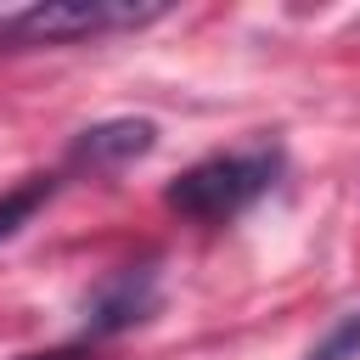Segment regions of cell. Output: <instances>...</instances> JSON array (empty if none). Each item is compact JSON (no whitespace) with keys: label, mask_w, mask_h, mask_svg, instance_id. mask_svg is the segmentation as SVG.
<instances>
[{"label":"cell","mask_w":360,"mask_h":360,"mask_svg":"<svg viewBox=\"0 0 360 360\" xmlns=\"http://www.w3.org/2000/svg\"><path fill=\"white\" fill-rule=\"evenodd\" d=\"M304 360H360V309L338 315V326H332Z\"/></svg>","instance_id":"cell-6"},{"label":"cell","mask_w":360,"mask_h":360,"mask_svg":"<svg viewBox=\"0 0 360 360\" xmlns=\"http://www.w3.org/2000/svg\"><path fill=\"white\" fill-rule=\"evenodd\" d=\"M22 360H90V343H62V349H45V354H22Z\"/></svg>","instance_id":"cell-7"},{"label":"cell","mask_w":360,"mask_h":360,"mask_svg":"<svg viewBox=\"0 0 360 360\" xmlns=\"http://www.w3.org/2000/svg\"><path fill=\"white\" fill-rule=\"evenodd\" d=\"M51 191H56V174H28L17 191H6V197H0V242L17 236V231L51 202Z\"/></svg>","instance_id":"cell-5"},{"label":"cell","mask_w":360,"mask_h":360,"mask_svg":"<svg viewBox=\"0 0 360 360\" xmlns=\"http://www.w3.org/2000/svg\"><path fill=\"white\" fill-rule=\"evenodd\" d=\"M169 6L163 0H39L22 11L0 17V51H39V45H84V39H107V34H129L158 22Z\"/></svg>","instance_id":"cell-2"},{"label":"cell","mask_w":360,"mask_h":360,"mask_svg":"<svg viewBox=\"0 0 360 360\" xmlns=\"http://www.w3.org/2000/svg\"><path fill=\"white\" fill-rule=\"evenodd\" d=\"M281 174V152L276 146H248V152H219V158H202L191 163L186 174L169 180L163 202L197 225H225L236 219L248 202H259Z\"/></svg>","instance_id":"cell-1"},{"label":"cell","mask_w":360,"mask_h":360,"mask_svg":"<svg viewBox=\"0 0 360 360\" xmlns=\"http://www.w3.org/2000/svg\"><path fill=\"white\" fill-rule=\"evenodd\" d=\"M158 309V270L152 264H124L112 270L90 298H84V338H118L129 326H141Z\"/></svg>","instance_id":"cell-3"},{"label":"cell","mask_w":360,"mask_h":360,"mask_svg":"<svg viewBox=\"0 0 360 360\" xmlns=\"http://www.w3.org/2000/svg\"><path fill=\"white\" fill-rule=\"evenodd\" d=\"M152 146H158V124L152 118H107V124H90V129L73 135L68 163L90 169V174H107V169H124V163L146 158Z\"/></svg>","instance_id":"cell-4"}]
</instances>
